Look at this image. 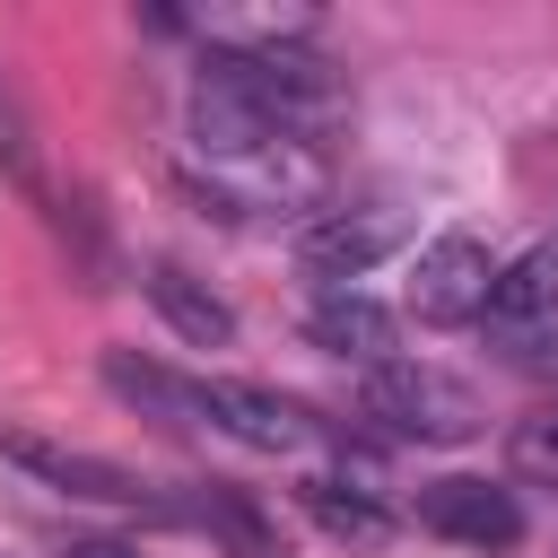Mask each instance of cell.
I'll return each mask as SVG.
<instances>
[{
  "label": "cell",
  "mask_w": 558,
  "mask_h": 558,
  "mask_svg": "<svg viewBox=\"0 0 558 558\" xmlns=\"http://www.w3.org/2000/svg\"><path fill=\"white\" fill-rule=\"evenodd\" d=\"M488 288H497V262H488V244L462 235V227L427 235L418 262H410V314H418V323H480V314H488Z\"/></svg>",
  "instance_id": "277c9868"
},
{
  "label": "cell",
  "mask_w": 558,
  "mask_h": 558,
  "mask_svg": "<svg viewBox=\"0 0 558 558\" xmlns=\"http://www.w3.org/2000/svg\"><path fill=\"white\" fill-rule=\"evenodd\" d=\"M497 340H523V331H541V323H558V244H541V253H523V262H506L497 270V288H488V314H480Z\"/></svg>",
  "instance_id": "52a82bcc"
},
{
  "label": "cell",
  "mask_w": 558,
  "mask_h": 558,
  "mask_svg": "<svg viewBox=\"0 0 558 558\" xmlns=\"http://www.w3.org/2000/svg\"><path fill=\"white\" fill-rule=\"evenodd\" d=\"M61 558H131V549H122V541H70Z\"/></svg>",
  "instance_id": "5bb4252c"
},
{
  "label": "cell",
  "mask_w": 558,
  "mask_h": 558,
  "mask_svg": "<svg viewBox=\"0 0 558 558\" xmlns=\"http://www.w3.org/2000/svg\"><path fill=\"white\" fill-rule=\"evenodd\" d=\"M357 410H366L392 445H462V436H480V392H471L453 366H427V357H384V366H366Z\"/></svg>",
  "instance_id": "6da1fadb"
},
{
  "label": "cell",
  "mask_w": 558,
  "mask_h": 558,
  "mask_svg": "<svg viewBox=\"0 0 558 558\" xmlns=\"http://www.w3.org/2000/svg\"><path fill=\"white\" fill-rule=\"evenodd\" d=\"M305 331H314V349L357 357V366H384V349H392V314L375 296H357V288H323L314 314H305Z\"/></svg>",
  "instance_id": "ba28073f"
},
{
  "label": "cell",
  "mask_w": 558,
  "mask_h": 558,
  "mask_svg": "<svg viewBox=\"0 0 558 558\" xmlns=\"http://www.w3.org/2000/svg\"><path fill=\"white\" fill-rule=\"evenodd\" d=\"M105 384H113L122 401H140V410H166V418H201V401H192V375H166V366L131 357V349H113V357H105Z\"/></svg>",
  "instance_id": "8fae6325"
},
{
  "label": "cell",
  "mask_w": 558,
  "mask_h": 558,
  "mask_svg": "<svg viewBox=\"0 0 558 558\" xmlns=\"http://www.w3.org/2000/svg\"><path fill=\"white\" fill-rule=\"evenodd\" d=\"M296 497H305V514H314L331 541H349V549H375V541H392V506H384L375 488H349V480L314 471Z\"/></svg>",
  "instance_id": "30bf717a"
},
{
  "label": "cell",
  "mask_w": 558,
  "mask_h": 558,
  "mask_svg": "<svg viewBox=\"0 0 558 558\" xmlns=\"http://www.w3.org/2000/svg\"><path fill=\"white\" fill-rule=\"evenodd\" d=\"M410 244V209L401 201H340V209H314L305 235H296V262L323 279V288H349L366 279L375 262H392Z\"/></svg>",
  "instance_id": "7a4b0ae2"
},
{
  "label": "cell",
  "mask_w": 558,
  "mask_h": 558,
  "mask_svg": "<svg viewBox=\"0 0 558 558\" xmlns=\"http://www.w3.org/2000/svg\"><path fill=\"white\" fill-rule=\"evenodd\" d=\"M148 305L166 314V331H174L183 349H227V340H235V314H227L183 262H157V270H148Z\"/></svg>",
  "instance_id": "9c48e42d"
},
{
  "label": "cell",
  "mask_w": 558,
  "mask_h": 558,
  "mask_svg": "<svg viewBox=\"0 0 558 558\" xmlns=\"http://www.w3.org/2000/svg\"><path fill=\"white\" fill-rule=\"evenodd\" d=\"M174 514H183V523H201V532H218L235 558H270V523H262L244 497H227V488H201V497H183Z\"/></svg>",
  "instance_id": "7c38bea8"
},
{
  "label": "cell",
  "mask_w": 558,
  "mask_h": 558,
  "mask_svg": "<svg viewBox=\"0 0 558 558\" xmlns=\"http://www.w3.org/2000/svg\"><path fill=\"white\" fill-rule=\"evenodd\" d=\"M192 401H201V427L253 445V453H305L323 436V418L279 392V384H253V375H192Z\"/></svg>",
  "instance_id": "3957f363"
},
{
  "label": "cell",
  "mask_w": 558,
  "mask_h": 558,
  "mask_svg": "<svg viewBox=\"0 0 558 558\" xmlns=\"http://www.w3.org/2000/svg\"><path fill=\"white\" fill-rule=\"evenodd\" d=\"M506 471L532 480V488H558V401H541L506 427Z\"/></svg>",
  "instance_id": "4fadbf2b"
},
{
  "label": "cell",
  "mask_w": 558,
  "mask_h": 558,
  "mask_svg": "<svg viewBox=\"0 0 558 558\" xmlns=\"http://www.w3.org/2000/svg\"><path fill=\"white\" fill-rule=\"evenodd\" d=\"M418 523L436 532V541H453V549H514L523 541V506H514V488H497V480H480V471H445V480H427L418 488Z\"/></svg>",
  "instance_id": "8992f818"
},
{
  "label": "cell",
  "mask_w": 558,
  "mask_h": 558,
  "mask_svg": "<svg viewBox=\"0 0 558 558\" xmlns=\"http://www.w3.org/2000/svg\"><path fill=\"white\" fill-rule=\"evenodd\" d=\"M0 462H17L35 488H61V497H87V506H157V488L87 445H52V436H26V427H0Z\"/></svg>",
  "instance_id": "5b68a950"
}]
</instances>
